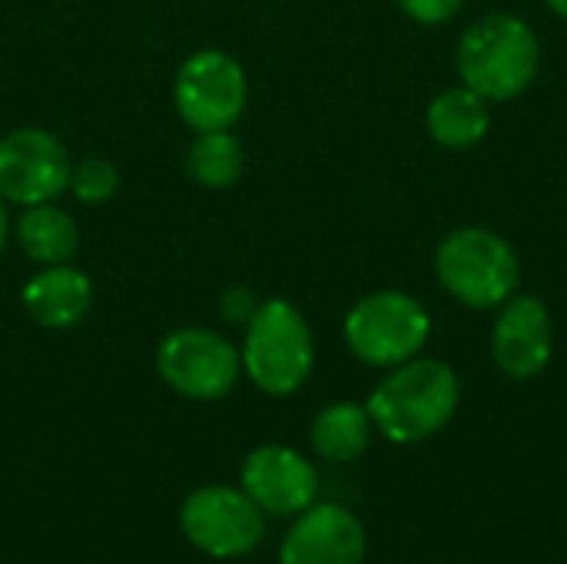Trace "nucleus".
<instances>
[{"mask_svg":"<svg viewBox=\"0 0 567 564\" xmlns=\"http://www.w3.org/2000/svg\"><path fill=\"white\" fill-rule=\"evenodd\" d=\"M120 189V173L110 160H100V156H86L80 163H73V173H70V193L86 203V206H100L106 199H113Z\"/></svg>","mask_w":567,"mask_h":564,"instance_id":"obj_18","label":"nucleus"},{"mask_svg":"<svg viewBox=\"0 0 567 564\" xmlns=\"http://www.w3.org/2000/svg\"><path fill=\"white\" fill-rule=\"evenodd\" d=\"M372 439V419L362 406L355 402H332L326 406L309 429V442L319 459L332 465H349L355 462Z\"/></svg>","mask_w":567,"mask_h":564,"instance_id":"obj_16","label":"nucleus"},{"mask_svg":"<svg viewBox=\"0 0 567 564\" xmlns=\"http://www.w3.org/2000/svg\"><path fill=\"white\" fill-rule=\"evenodd\" d=\"M495 366L515 379L528 382L542 376L551 362V312L538 296H512L492 329Z\"/></svg>","mask_w":567,"mask_h":564,"instance_id":"obj_12","label":"nucleus"},{"mask_svg":"<svg viewBox=\"0 0 567 564\" xmlns=\"http://www.w3.org/2000/svg\"><path fill=\"white\" fill-rule=\"evenodd\" d=\"M488 126H492L488 100L468 86L445 90L429 103V133L435 143L449 150H468L482 143Z\"/></svg>","mask_w":567,"mask_h":564,"instance_id":"obj_15","label":"nucleus"},{"mask_svg":"<svg viewBox=\"0 0 567 564\" xmlns=\"http://www.w3.org/2000/svg\"><path fill=\"white\" fill-rule=\"evenodd\" d=\"M243 372L266 396L299 392L316 366V342L306 316L286 299H266L246 319L243 336Z\"/></svg>","mask_w":567,"mask_h":564,"instance_id":"obj_3","label":"nucleus"},{"mask_svg":"<svg viewBox=\"0 0 567 564\" xmlns=\"http://www.w3.org/2000/svg\"><path fill=\"white\" fill-rule=\"evenodd\" d=\"M346 342L365 366H402L422 352L432 322L419 299L385 289L355 302L346 316Z\"/></svg>","mask_w":567,"mask_h":564,"instance_id":"obj_6","label":"nucleus"},{"mask_svg":"<svg viewBox=\"0 0 567 564\" xmlns=\"http://www.w3.org/2000/svg\"><path fill=\"white\" fill-rule=\"evenodd\" d=\"M545 3H548L558 17H565L567 20V0H545Z\"/></svg>","mask_w":567,"mask_h":564,"instance_id":"obj_21","label":"nucleus"},{"mask_svg":"<svg viewBox=\"0 0 567 564\" xmlns=\"http://www.w3.org/2000/svg\"><path fill=\"white\" fill-rule=\"evenodd\" d=\"M20 302L40 329H73L93 306V283L70 263L43 266L23 283Z\"/></svg>","mask_w":567,"mask_h":564,"instance_id":"obj_13","label":"nucleus"},{"mask_svg":"<svg viewBox=\"0 0 567 564\" xmlns=\"http://www.w3.org/2000/svg\"><path fill=\"white\" fill-rule=\"evenodd\" d=\"M246 153L229 130L196 133L186 150V173L206 189H226L243 176Z\"/></svg>","mask_w":567,"mask_h":564,"instance_id":"obj_17","label":"nucleus"},{"mask_svg":"<svg viewBox=\"0 0 567 564\" xmlns=\"http://www.w3.org/2000/svg\"><path fill=\"white\" fill-rule=\"evenodd\" d=\"M7 233H10V219H7V199L0 196V253L7 246Z\"/></svg>","mask_w":567,"mask_h":564,"instance_id":"obj_20","label":"nucleus"},{"mask_svg":"<svg viewBox=\"0 0 567 564\" xmlns=\"http://www.w3.org/2000/svg\"><path fill=\"white\" fill-rule=\"evenodd\" d=\"M239 489L266 512L296 519L319 495V472L312 462L279 442H266L243 459Z\"/></svg>","mask_w":567,"mask_h":564,"instance_id":"obj_10","label":"nucleus"},{"mask_svg":"<svg viewBox=\"0 0 567 564\" xmlns=\"http://www.w3.org/2000/svg\"><path fill=\"white\" fill-rule=\"evenodd\" d=\"M399 3L419 23H445L462 10V0H399Z\"/></svg>","mask_w":567,"mask_h":564,"instance_id":"obj_19","label":"nucleus"},{"mask_svg":"<svg viewBox=\"0 0 567 564\" xmlns=\"http://www.w3.org/2000/svg\"><path fill=\"white\" fill-rule=\"evenodd\" d=\"M246 96V70L226 50H196L183 60L173 83L176 113L196 133L229 130L243 116Z\"/></svg>","mask_w":567,"mask_h":564,"instance_id":"obj_8","label":"nucleus"},{"mask_svg":"<svg viewBox=\"0 0 567 564\" xmlns=\"http://www.w3.org/2000/svg\"><path fill=\"white\" fill-rule=\"evenodd\" d=\"M179 532L186 542L216 562L252 555L266 539V512L233 485L193 489L179 505Z\"/></svg>","mask_w":567,"mask_h":564,"instance_id":"obj_5","label":"nucleus"},{"mask_svg":"<svg viewBox=\"0 0 567 564\" xmlns=\"http://www.w3.org/2000/svg\"><path fill=\"white\" fill-rule=\"evenodd\" d=\"M70 150L50 130L20 126L0 136V196L7 203H53L70 189Z\"/></svg>","mask_w":567,"mask_h":564,"instance_id":"obj_9","label":"nucleus"},{"mask_svg":"<svg viewBox=\"0 0 567 564\" xmlns=\"http://www.w3.org/2000/svg\"><path fill=\"white\" fill-rule=\"evenodd\" d=\"M17 243L27 259L37 266H60L70 263L80 249V226L76 219L53 206V203H37L23 206L17 219Z\"/></svg>","mask_w":567,"mask_h":564,"instance_id":"obj_14","label":"nucleus"},{"mask_svg":"<svg viewBox=\"0 0 567 564\" xmlns=\"http://www.w3.org/2000/svg\"><path fill=\"white\" fill-rule=\"evenodd\" d=\"M542 66V43L535 30L512 17L492 13L465 30L458 40V76L485 100H512L525 93Z\"/></svg>","mask_w":567,"mask_h":564,"instance_id":"obj_2","label":"nucleus"},{"mask_svg":"<svg viewBox=\"0 0 567 564\" xmlns=\"http://www.w3.org/2000/svg\"><path fill=\"white\" fill-rule=\"evenodd\" d=\"M156 372L183 399L219 402L236 389L243 359L226 336L203 326H186L156 346Z\"/></svg>","mask_w":567,"mask_h":564,"instance_id":"obj_7","label":"nucleus"},{"mask_svg":"<svg viewBox=\"0 0 567 564\" xmlns=\"http://www.w3.org/2000/svg\"><path fill=\"white\" fill-rule=\"evenodd\" d=\"M365 545V529L349 509L312 502L289 525L279 545V564H362Z\"/></svg>","mask_w":567,"mask_h":564,"instance_id":"obj_11","label":"nucleus"},{"mask_svg":"<svg viewBox=\"0 0 567 564\" xmlns=\"http://www.w3.org/2000/svg\"><path fill=\"white\" fill-rule=\"evenodd\" d=\"M462 399L458 376L439 359H409L395 366L369 396L372 425L395 445H415L439 435Z\"/></svg>","mask_w":567,"mask_h":564,"instance_id":"obj_1","label":"nucleus"},{"mask_svg":"<svg viewBox=\"0 0 567 564\" xmlns=\"http://www.w3.org/2000/svg\"><path fill=\"white\" fill-rule=\"evenodd\" d=\"M442 286L472 309L505 306L518 289V256L512 243L482 226L455 229L435 253Z\"/></svg>","mask_w":567,"mask_h":564,"instance_id":"obj_4","label":"nucleus"}]
</instances>
